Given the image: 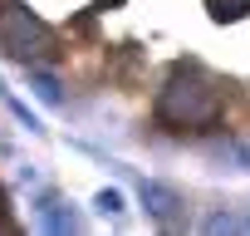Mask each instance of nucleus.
I'll return each instance as SVG.
<instances>
[{
  "label": "nucleus",
  "instance_id": "f257e3e1",
  "mask_svg": "<svg viewBox=\"0 0 250 236\" xmlns=\"http://www.w3.org/2000/svg\"><path fill=\"white\" fill-rule=\"evenodd\" d=\"M157 118L172 128H201V123H216L221 118V84L196 69V64H177L172 79L162 84L157 94Z\"/></svg>",
  "mask_w": 250,
  "mask_h": 236
},
{
  "label": "nucleus",
  "instance_id": "39448f33",
  "mask_svg": "<svg viewBox=\"0 0 250 236\" xmlns=\"http://www.w3.org/2000/svg\"><path fill=\"white\" fill-rule=\"evenodd\" d=\"M40 226H44V231H79V216L64 212L59 202H49V207H40Z\"/></svg>",
  "mask_w": 250,
  "mask_h": 236
},
{
  "label": "nucleus",
  "instance_id": "423d86ee",
  "mask_svg": "<svg viewBox=\"0 0 250 236\" xmlns=\"http://www.w3.org/2000/svg\"><path fill=\"white\" fill-rule=\"evenodd\" d=\"M25 69H30V64H25ZM30 89H35V94H40V98H44L49 108H59V103H64V94H59V84H54V79H49L44 69H30Z\"/></svg>",
  "mask_w": 250,
  "mask_h": 236
},
{
  "label": "nucleus",
  "instance_id": "20e7f679",
  "mask_svg": "<svg viewBox=\"0 0 250 236\" xmlns=\"http://www.w3.org/2000/svg\"><path fill=\"white\" fill-rule=\"evenodd\" d=\"M206 10H211L216 25H235V20L250 15V0H206Z\"/></svg>",
  "mask_w": 250,
  "mask_h": 236
},
{
  "label": "nucleus",
  "instance_id": "9d476101",
  "mask_svg": "<svg viewBox=\"0 0 250 236\" xmlns=\"http://www.w3.org/2000/svg\"><path fill=\"white\" fill-rule=\"evenodd\" d=\"M245 231H250V221H245Z\"/></svg>",
  "mask_w": 250,
  "mask_h": 236
},
{
  "label": "nucleus",
  "instance_id": "0eeeda50",
  "mask_svg": "<svg viewBox=\"0 0 250 236\" xmlns=\"http://www.w3.org/2000/svg\"><path fill=\"white\" fill-rule=\"evenodd\" d=\"M93 207H98L103 216H118V212H123V192H118V187H103V192L93 197Z\"/></svg>",
  "mask_w": 250,
  "mask_h": 236
},
{
  "label": "nucleus",
  "instance_id": "f03ea898",
  "mask_svg": "<svg viewBox=\"0 0 250 236\" xmlns=\"http://www.w3.org/2000/svg\"><path fill=\"white\" fill-rule=\"evenodd\" d=\"M0 49L20 64H35V59H49L54 54V30L30 10V5H5L0 10Z\"/></svg>",
  "mask_w": 250,
  "mask_h": 236
},
{
  "label": "nucleus",
  "instance_id": "1a4fd4ad",
  "mask_svg": "<svg viewBox=\"0 0 250 236\" xmlns=\"http://www.w3.org/2000/svg\"><path fill=\"white\" fill-rule=\"evenodd\" d=\"M113 5H123V0H98V10H113Z\"/></svg>",
  "mask_w": 250,
  "mask_h": 236
},
{
  "label": "nucleus",
  "instance_id": "6e6552de",
  "mask_svg": "<svg viewBox=\"0 0 250 236\" xmlns=\"http://www.w3.org/2000/svg\"><path fill=\"white\" fill-rule=\"evenodd\" d=\"M206 231H235L230 216H206Z\"/></svg>",
  "mask_w": 250,
  "mask_h": 236
},
{
  "label": "nucleus",
  "instance_id": "7ed1b4c3",
  "mask_svg": "<svg viewBox=\"0 0 250 236\" xmlns=\"http://www.w3.org/2000/svg\"><path fill=\"white\" fill-rule=\"evenodd\" d=\"M138 192H143V202H147V212H152L157 221L177 226V212H182V192H172V187H162V182H143Z\"/></svg>",
  "mask_w": 250,
  "mask_h": 236
}]
</instances>
